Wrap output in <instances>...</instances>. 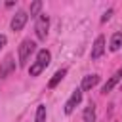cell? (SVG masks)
Returning a JSON list of instances; mask_svg holds the SVG:
<instances>
[{
    "instance_id": "obj_1",
    "label": "cell",
    "mask_w": 122,
    "mask_h": 122,
    "mask_svg": "<svg viewBox=\"0 0 122 122\" xmlns=\"http://www.w3.org/2000/svg\"><path fill=\"white\" fill-rule=\"evenodd\" d=\"M50 59H51V53L48 51V50H40L38 53H36V61L30 65V69H29V74L30 76H38L48 65H50Z\"/></svg>"
},
{
    "instance_id": "obj_2",
    "label": "cell",
    "mask_w": 122,
    "mask_h": 122,
    "mask_svg": "<svg viewBox=\"0 0 122 122\" xmlns=\"http://www.w3.org/2000/svg\"><path fill=\"white\" fill-rule=\"evenodd\" d=\"M36 50V44L30 40V38H27V40H23L21 42V46H19V65L23 67V65H27V61H29V57H30V53Z\"/></svg>"
},
{
    "instance_id": "obj_3",
    "label": "cell",
    "mask_w": 122,
    "mask_h": 122,
    "mask_svg": "<svg viewBox=\"0 0 122 122\" xmlns=\"http://www.w3.org/2000/svg\"><path fill=\"white\" fill-rule=\"evenodd\" d=\"M48 29H50V17H48L46 13H40V15L36 17V27H34L36 36H38L40 40H44V38L48 36Z\"/></svg>"
},
{
    "instance_id": "obj_4",
    "label": "cell",
    "mask_w": 122,
    "mask_h": 122,
    "mask_svg": "<svg viewBox=\"0 0 122 122\" xmlns=\"http://www.w3.org/2000/svg\"><path fill=\"white\" fill-rule=\"evenodd\" d=\"M80 101H82V90H74V92H72V95L69 97V101L65 103V112H67V114H71V112L76 109V105H78Z\"/></svg>"
},
{
    "instance_id": "obj_5",
    "label": "cell",
    "mask_w": 122,
    "mask_h": 122,
    "mask_svg": "<svg viewBox=\"0 0 122 122\" xmlns=\"http://www.w3.org/2000/svg\"><path fill=\"white\" fill-rule=\"evenodd\" d=\"M27 19H29V15H27L25 11H17V13L13 15V19H11V23H10V27H11V30H21V29L25 27V23H27Z\"/></svg>"
},
{
    "instance_id": "obj_6",
    "label": "cell",
    "mask_w": 122,
    "mask_h": 122,
    "mask_svg": "<svg viewBox=\"0 0 122 122\" xmlns=\"http://www.w3.org/2000/svg\"><path fill=\"white\" fill-rule=\"evenodd\" d=\"M105 51V36H97L92 48V59H99Z\"/></svg>"
},
{
    "instance_id": "obj_7",
    "label": "cell",
    "mask_w": 122,
    "mask_h": 122,
    "mask_svg": "<svg viewBox=\"0 0 122 122\" xmlns=\"http://www.w3.org/2000/svg\"><path fill=\"white\" fill-rule=\"evenodd\" d=\"M120 80H122V69H118V71H116V72H114V74H112V76L105 82V86H103L101 93H109V92H111V90H112V88H114Z\"/></svg>"
},
{
    "instance_id": "obj_8",
    "label": "cell",
    "mask_w": 122,
    "mask_h": 122,
    "mask_svg": "<svg viewBox=\"0 0 122 122\" xmlns=\"http://www.w3.org/2000/svg\"><path fill=\"white\" fill-rule=\"evenodd\" d=\"M99 84V74H88V76H84L82 78V86H80V90H84V92H90L92 88H95Z\"/></svg>"
},
{
    "instance_id": "obj_9",
    "label": "cell",
    "mask_w": 122,
    "mask_h": 122,
    "mask_svg": "<svg viewBox=\"0 0 122 122\" xmlns=\"http://www.w3.org/2000/svg\"><path fill=\"white\" fill-rule=\"evenodd\" d=\"M11 71H15V61H13L11 55H6V59L2 61V67H0V76L4 78V76H8Z\"/></svg>"
},
{
    "instance_id": "obj_10",
    "label": "cell",
    "mask_w": 122,
    "mask_h": 122,
    "mask_svg": "<svg viewBox=\"0 0 122 122\" xmlns=\"http://www.w3.org/2000/svg\"><path fill=\"white\" fill-rule=\"evenodd\" d=\"M122 46V32H114L112 38H111V44H109V50L111 51H118Z\"/></svg>"
},
{
    "instance_id": "obj_11",
    "label": "cell",
    "mask_w": 122,
    "mask_h": 122,
    "mask_svg": "<svg viewBox=\"0 0 122 122\" xmlns=\"http://www.w3.org/2000/svg\"><path fill=\"white\" fill-rule=\"evenodd\" d=\"M65 74H67V69H61V71H57V72L53 74V78L48 82V88H50V90H51V88H55V86H57V84H59V82L65 78Z\"/></svg>"
},
{
    "instance_id": "obj_12",
    "label": "cell",
    "mask_w": 122,
    "mask_h": 122,
    "mask_svg": "<svg viewBox=\"0 0 122 122\" xmlns=\"http://www.w3.org/2000/svg\"><path fill=\"white\" fill-rule=\"evenodd\" d=\"M84 122H95V107H93V103H90L84 109Z\"/></svg>"
},
{
    "instance_id": "obj_13",
    "label": "cell",
    "mask_w": 122,
    "mask_h": 122,
    "mask_svg": "<svg viewBox=\"0 0 122 122\" xmlns=\"http://www.w3.org/2000/svg\"><path fill=\"white\" fill-rule=\"evenodd\" d=\"M40 10H42V2H40V0L32 2V4H30V8H29L30 17H38V15H40Z\"/></svg>"
},
{
    "instance_id": "obj_14",
    "label": "cell",
    "mask_w": 122,
    "mask_h": 122,
    "mask_svg": "<svg viewBox=\"0 0 122 122\" xmlns=\"http://www.w3.org/2000/svg\"><path fill=\"white\" fill-rule=\"evenodd\" d=\"M36 122H46V105L36 107Z\"/></svg>"
},
{
    "instance_id": "obj_15",
    "label": "cell",
    "mask_w": 122,
    "mask_h": 122,
    "mask_svg": "<svg viewBox=\"0 0 122 122\" xmlns=\"http://www.w3.org/2000/svg\"><path fill=\"white\" fill-rule=\"evenodd\" d=\"M111 15H112V10H107V11L103 13V17H101V21H103V23H105V21H109V19H111Z\"/></svg>"
},
{
    "instance_id": "obj_16",
    "label": "cell",
    "mask_w": 122,
    "mask_h": 122,
    "mask_svg": "<svg viewBox=\"0 0 122 122\" xmlns=\"http://www.w3.org/2000/svg\"><path fill=\"white\" fill-rule=\"evenodd\" d=\"M6 40H8V38H6L4 34H0V50H2L4 46H6Z\"/></svg>"
}]
</instances>
